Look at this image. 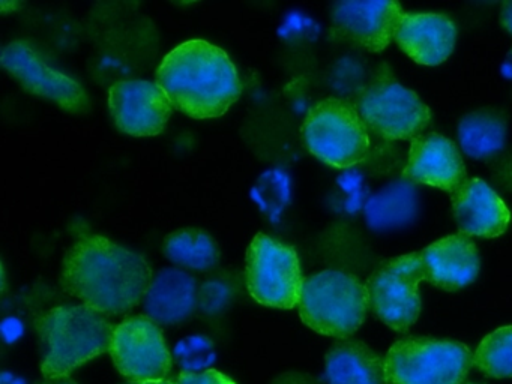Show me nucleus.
Wrapping results in <instances>:
<instances>
[{
    "mask_svg": "<svg viewBox=\"0 0 512 384\" xmlns=\"http://www.w3.org/2000/svg\"><path fill=\"white\" fill-rule=\"evenodd\" d=\"M62 285L101 314L136 308L151 287L148 261L104 236H86L71 246L62 266Z\"/></svg>",
    "mask_w": 512,
    "mask_h": 384,
    "instance_id": "obj_1",
    "label": "nucleus"
},
{
    "mask_svg": "<svg viewBox=\"0 0 512 384\" xmlns=\"http://www.w3.org/2000/svg\"><path fill=\"white\" fill-rule=\"evenodd\" d=\"M173 107L194 119L223 116L241 96V80L226 51L203 39L173 48L157 71Z\"/></svg>",
    "mask_w": 512,
    "mask_h": 384,
    "instance_id": "obj_2",
    "label": "nucleus"
},
{
    "mask_svg": "<svg viewBox=\"0 0 512 384\" xmlns=\"http://www.w3.org/2000/svg\"><path fill=\"white\" fill-rule=\"evenodd\" d=\"M43 344L44 377H68L83 363L107 353L115 327L101 312L88 305H64L50 309L37 321Z\"/></svg>",
    "mask_w": 512,
    "mask_h": 384,
    "instance_id": "obj_3",
    "label": "nucleus"
},
{
    "mask_svg": "<svg viewBox=\"0 0 512 384\" xmlns=\"http://www.w3.org/2000/svg\"><path fill=\"white\" fill-rule=\"evenodd\" d=\"M298 306L302 321L314 332L349 338L367 317V285L350 273L323 270L305 279Z\"/></svg>",
    "mask_w": 512,
    "mask_h": 384,
    "instance_id": "obj_4",
    "label": "nucleus"
},
{
    "mask_svg": "<svg viewBox=\"0 0 512 384\" xmlns=\"http://www.w3.org/2000/svg\"><path fill=\"white\" fill-rule=\"evenodd\" d=\"M358 110L338 98L323 99L308 111L302 134L308 150L334 168L361 164L370 152V135Z\"/></svg>",
    "mask_w": 512,
    "mask_h": 384,
    "instance_id": "obj_5",
    "label": "nucleus"
},
{
    "mask_svg": "<svg viewBox=\"0 0 512 384\" xmlns=\"http://www.w3.org/2000/svg\"><path fill=\"white\" fill-rule=\"evenodd\" d=\"M472 365L469 347L448 339H400L385 356L389 384H461Z\"/></svg>",
    "mask_w": 512,
    "mask_h": 384,
    "instance_id": "obj_6",
    "label": "nucleus"
},
{
    "mask_svg": "<svg viewBox=\"0 0 512 384\" xmlns=\"http://www.w3.org/2000/svg\"><path fill=\"white\" fill-rule=\"evenodd\" d=\"M356 110L368 131L389 141L413 140L431 120L430 108L388 72L377 74L362 90Z\"/></svg>",
    "mask_w": 512,
    "mask_h": 384,
    "instance_id": "obj_7",
    "label": "nucleus"
},
{
    "mask_svg": "<svg viewBox=\"0 0 512 384\" xmlns=\"http://www.w3.org/2000/svg\"><path fill=\"white\" fill-rule=\"evenodd\" d=\"M304 281L292 246L263 233L254 237L247 251V287L254 300L271 308H295Z\"/></svg>",
    "mask_w": 512,
    "mask_h": 384,
    "instance_id": "obj_8",
    "label": "nucleus"
},
{
    "mask_svg": "<svg viewBox=\"0 0 512 384\" xmlns=\"http://www.w3.org/2000/svg\"><path fill=\"white\" fill-rule=\"evenodd\" d=\"M424 279L419 252L385 261L367 282L370 308L386 326L406 332L421 314L419 282Z\"/></svg>",
    "mask_w": 512,
    "mask_h": 384,
    "instance_id": "obj_9",
    "label": "nucleus"
},
{
    "mask_svg": "<svg viewBox=\"0 0 512 384\" xmlns=\"http://www.w3.org/2000/svg\"><path fill=\"white\" fill-rule=\"evenodd\" d=\"M110 356L131 383L166 380L172 368V354L163 333L146 315L127 318L115 327Z\"/></svg>",
    "mask_w": 512,
    "mask_h": 384,
    "instance_id": "obj_10",
    "label": "nucleus"
},
{
    "mask_svg": "<svg viewBox=\"0 0 512 384\" xmlns=\"http://www.w3.org/2000/svg\"><path fill=\"white\" fill-rule=\"evenodd\" d=\"M0 62L34 95L50 99L71 113L88 110L89 98L85 89L74 78L49 65L28 42H11L2 51Z\"/></svg>",
    "mask_w": 512,
    "mask_h": 384,
    "instance_id": "obj_11",
    "label": "nucleus"
},
{
    "mask_svg": "<svg viewBox=\"0 0 512 384\" xmlns=\"http://www.w3.org/2000/svg\"><path fill=\"white\" fill-rule=\"evenodd\" d=\"M109 107L116 126L134 137H151L164 131L173 105L157 83L124 80L113 84Z\"/></svg>",
    "mask_w": 512,
    "mask_h": 384,
    "instance_id": "obj_12",
    "label": "nucleus"
},
{
    "mask_svg": "<svg viewBox=\"0 0 512 384\" xmlns=\"http://www.w3.org/2000/svg\"><path fill=\"white\" fill-rule=\"evenodd\" d=\"M403 15L400 3L392 0H346L332 9L335 32L373 53L395 39Z\"/></svg>",
    "mask_w": 512,
    "mask_h": 384,
    "instance_id": "obj_13",
    "label": "nucleus"
},
{
    "mask_svg": "<svg viewBox=\"0 0 512 384\" xmlns=\"http://www.w3.org/2000/svg\"><path fill=\"white\" fill-rule=\"evenodd\" d=\"M403 179L451 194L466 182V165L457 146L448 138L439 134H421L410 143Z\"/></svg>",
    "mask_w": 512,
    "mask_h": 384,
    "instance_id": "obj_14",
    "label": "nucleus"
},
{
    "mask_svg": "<svg viewBox=\"0 0 512 384\" xmlns=\"http://www.w3.org/2000/svg\"><path fill=\"white\" fill-rule=\"evenodd\" d=\"M452 213L466 236H502L511 222V212L505 201L482 179H467L460 188L451 192Z\"/></svg>",
    "mask_w": 512,
    "mask_h": 384,
    "instance_id": "obj_15",
    "label": "nucleus"
},
{
    "mask_svg": "<svg viewBox=\"0 0 512 384\" xmlns=\"http://www.w3.org/2000/svg\"><path fill=\"white\" fill-rule=\"evenodd\" d=\"M425 279L434 287L457 291L475 281L481 269L478 248L466 234L442 237L419 252Z\"/></svg>",
    "mask_w": 512,
    "mask_h": 384,
    "instance_id": "obj_16",
    "label": "nucleus"
},
{
    "mask_svg": "<svg viewBox=\"0 0 512 384\" xmlns=\"http://www.w3.org/2000/svg\"><path fill=\"white\" fill-rule=\"evenodd\" d=\"M395 42L416 63L436 66L454 51L457 27L443 14H404L395 33Z\"/></svg>",
    "mask_w": 512,
    "mask_h": 384,
    "instance_id": "obj_17",
    "label": "nucleus"
},
{
    "mask_svg": "<svg viewBox=\"0 0 512 384\" xmlns=\"http://www.w3.org/2000/svg\"><path fill=\"white\" fill-rule=\"evenodd\" d=\"M199 305V290L193 276L184 270H161L152 279L151 287L143 299L146 317L158 324H178L191 317Z\"/></svg>",
    "mask_w": 512,
    "mask_h": 384,
    "instance_id": "obj_18",
    "label": "nucleus"
},
{
    "mask_svg": "<svg viewBox=\"0 0 512 384\" xmlns=\"http://www.w3.org/2000/svg\"><path fill=\"white\" fill-rule=\"evenodd\" d=\"M325 380L328 384H389L385 357L364 342L340 339L326 354Z\"/></svg>",
    "mask_w": 512,
    "mask_h": 384,
    "instance_id": "obj_19",
    "label": "nucleus"
},
{
    "mask_svg": "<svg viewBox=\"0 0 512 384\" xmlns=\"http://www.w3.org/2000/svg\"><path fill=\"white\" fill-rule=\"evenodd\" d=\"M418 212V188L406 179L389 183L365 204L367 224L376 231L407 227L415 221Z\"/></svg>",
    "mask_w": 512,
    "mask_h": 384,
    "instance_id": "obj_20",
    "label": "nucleus"
},
{
    "mask_svg": "<svg viewBox=\"0 0 512 384\" xmlns=\"http://www.w3.org/2000/svg\"><path fill=\"white\" fill-rule=\"evenodd\" d=\"M506 122L497 111L478 110L467 114L458 125V141L470 158L493 156L505 146Z\"/></svg>",
    "mask_w": 512,
    "mask_h": 384,
    "instance_id": "obj_21",
    "label": "nucleus"
},
{
    "mask_svg": "<svg viewBox=\"0 0 512 384\" xmlns=\"http://www.w3.org/2000/svg\"><path fill=\"white\" fill-rule=\"evenodd\" d=\"M164 254L172 263L194 270H208L218 261L214 239L199 228H184L167 236Z\"/></svg>",
    "mask_w": 512,
    "mask_h": 384,
    "instance_id": "obj_22",
    "label": "nucleus"
},
{
    "mask_svg": "<svg viewBox=\"0 0 512 384\" xmlns=\"http://www.w3.org/2000/svg\"><path fill=\"white\" fill-rule=\"evenodd\" d=\"M473 363L488 377L512 378V326H503L482 339Z\"/></svg>",
    "mask_w": 512,
    "mask_h": 384,
    "instance_id": "obj_23",
    "label": "nucleus"
},
{
    "mask_svg": "<svg viewBox=\"0 0 512 384\" xmlns=\"http://www.w3.org/2000/svg\"><path fill=\"white\" fill-rule=\"evenodd\" d=\"M212 348V342L205 336H190L176 345V360L179 365L184 366V371H205L206 366L211 365L215 359Z\"/></svg>",
    "mask_w": 512,
    "mask_h": 384,
    "instance_id": "obj_24",
    "label": "nucleus"
},
{
    "mask_svg": "<svg viewBox=\"0 0 512 384\" xmlns=\"http://www.w3.org/2000/svg\"><path fill=\"white\" fill-rule=\"evenodd\" d=\"M230 299V290L224 282L209 281L199 290V306L208 314H215L226 306Z\"/></svg>",
    "mask_w": 512,
    "mask_h": 384,
    "instance_id": "obj_25",
    "label": "nucleus"
},
{
    "mask_svg": "<svg viewBox=\"0 0 512 384\" xmlns=\"http://www.w3.org/2000/svg\"><path fill=\"white\" fill-rule=\"evenodd\" d=\"M175 384H236L229 375L217 371V369H205V371H182Z\"/></svg>",
    "mask_w": 512,
    "mask_h": 384,
    "instance_id": "obj_26",
    "label": "nucleus"
},
{
    "mask_svg": "<svg viewBox=\"0 0 512 384\" xmlns=\"http://www.w3.org/2000/svg\"><path fill=\"white\" fill-rule=\"evenodd\" d=\"M500 21H502L503 27L512 35V2L503 3Z\"/></svg>",
    "mask_w": 512,
    "mask_h": 384,
    "instance_id": "obj_27",
    "label": "nucleus"
},
{
    "mask_svg": "<svg viewBox=\"0 0 512 384\" xmlns=\"http://www.w3.org/2000/svg\"><path fill=\"white\" fill-rule=\"evenodd\" d=\"M41 384H77L73 378L68 377H55V378H46Z\"/></svg>",
    "mask_w": 512,
    "mask_h": 384,
    "instance_id": "obj_28",
    "label": "nucleus"
},
{
    "mask_svg": "<svg viewBox=\"0 0 512 384\" xmlns=\"http://www.w3.org/2000/svg\"><path fill=\"white\" fill-rule=\"evenodd\" d=\"M2 384H23L22 381L17 380V378L11 377L10 374H4V381Z\"/></svg>",
    "mask_w": 512,
    "mask_h": 384,
    "instance_id": "obj_29",
    "label": "nucleus"
},
{
    "mask_svg": "<svg viewBox=\"0 0 512 384\" xmlns=\"http://www.w3.org/2000/svg\"><path fill=\"white\" fill-rule=\"evenodd\" d=\"M128 384H175V383H172V381L163 380V381H146V383H128Z\"/></svg>",
    "mask_w": 512,
    "mask_h": 384,
    "instance_id": "obj_30",
    "label": "nucleus"
}]
</instances>
